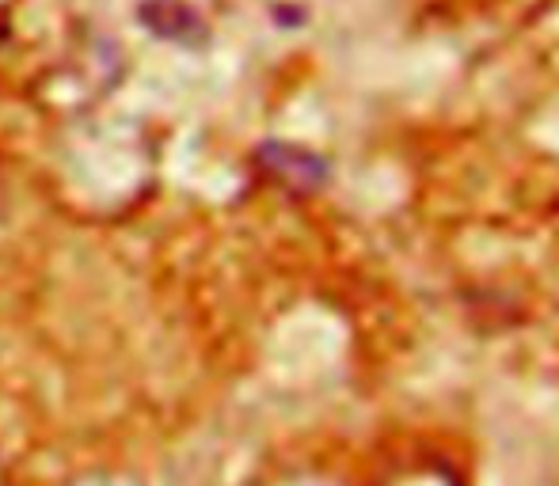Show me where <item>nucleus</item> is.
<instances>
[{
  "label": "nucleus",
  "instance_id": "f257e3e1",
  "mask_svg": "<svg viewBox=\"0 0 559 486\" xmlns=\"http://www.w3.org/2000/svg\"><path fill=\"white\" fill-rule=\"evenodd\" d=\"M141 20H145V27H153L156 35H164V38H187V31L199 27L191 8L176 4V0H148V4L141 8Z\"/></svg>",
  "mask_w": 559,
  "mask_h": 486
}]
</instances>
